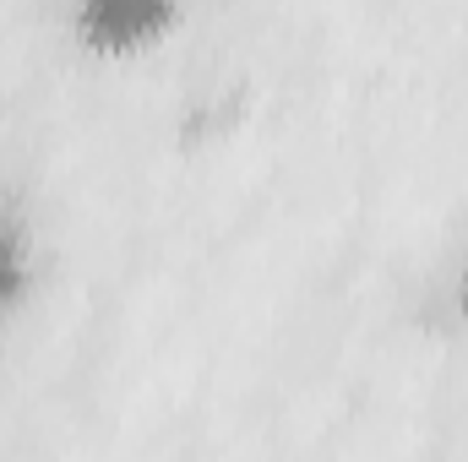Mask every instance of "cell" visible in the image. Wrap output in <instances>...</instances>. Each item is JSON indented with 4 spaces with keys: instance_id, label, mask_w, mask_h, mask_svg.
<instances>
[{
    "instance_id": "obj_1",
    "label": "cell",
    "mask_w": 468,
    "mask_h": 462,
    "mask_svg": "<svg viewBox=\"0 0 468 462\" xmlns=\"http://www.w3.org/2000/svg\"><path fill=\"white\" fill-rule=\"evenodd\" d=\"M186 22V0H66V33L88 60L125 66L164 49Z\"/></svg>"
},
{
    "instance_id": "obj_2",
    "label": "cell",
    "mask_w": 468,
    "mask_h": 462,
    "mask_svg": "<svg viewBox=\"0 0 468 462\" xmlns=\"http://www.w3.org/2000/svg\"><path fill=\"white\" fill-rule=\"evenodd\" d=\"M38 283V245L22 213H0V321L33 299Z\"/></svg>"
},
{
    "instance_id": "obj_3",
    "label": "cell",
    "mask_w": 468,
    "mask_h": 462,
    "mask_svg": "<svg viewBox=\"0 0 468 462\" xmlns=\"http://www.w3.org/2000/svg\"><path fill=\"white\" fill-rule=\"evenodd\" d=\"M452 310L468 321V239H463V256H458V272H452Z\"/></svg>"
}]
</instances>
